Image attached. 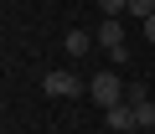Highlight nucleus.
Segmentation results:
<instances>
[{"mask_svg":"<svg viewBox=\"0 0 155 134\" xmlns=\"http://www.w3.org/2000/svg\"><path fill=\"white\" fill-rule=\"evenodd\" d=\"M134 119H140V129H155V103H150V98L134 103Z\"/></svg>","mask_w":155,"mask_h":134,"instance_id":"423d86ee","label":"nucleus"},{"mask_svg":"<svg viewBox=\"0 0 155 134\" xmlns=\"http://www.w3.org/2000/svg\"><path fill=\"white\" fill-rule=\"evenodd\" d=\"M124 93H129V103H145V98H150V93H145V83H140V78H134V83H129V88H124Z\"/></svg>","mask_w":155,"mask_h":134,"instance_id":"1a4fd4ad","label":"nucleus"},{"mask_svg":"<svg viewBox=\"0 0 155 134\" xmlns=\"http://www.w3.org/2000/svg\"><path fill=\"white\" fill-rule=\"evenodd\" d=\"M129 16H134V21H150V16H155V0H129Z\"/></svg>","mask_w":155,"mask_h":134,"instance_id":"6e6552de","label":"nucleus"},{"mask_svg":"<svg viewBox=\"0 0 155 134\" xmlns=\"http://www.w3.org/2000/svg\"><path fill=\"white\" fill-rule=\"evenodd\" d=\"M88 93H93V103H98V108H114V103L124 98V83H119V72H93Z\"/></svg>","mask_w":155,"mask_h":134,"instance_id":"f257e3e1","label":"nucleus"},{"mask_svg":"<svg viewBox=\"0 0 155 134\" xmlns=\"http://www.w3.org/2000/svg\"><path fill=\"white\" fill-rule=\"evenodd\" d=\"M98 11H104V21H119V11H129V0H98Z\"/></svg>","mask_w":155,"mask_h":134,"instance_id":"0eeeda50","label":"nucleus"},{"mask_svg":"<svg viewBox=\"0 0 155 134\" xmlns=\"http://www.w3.org/2000/svg\"><path fill=\"white\" fill-rule=\"evenodd\" d=\"M140 26H145V36H150V41H155V16H150V21H140Z\"/></svg>","mask_w":155,"mask_h":134,"instance_id":"9d476101","label":"nucleus"},{"mask_svg":"<svg viewBox=\"0 0 155 134\" xmlns=\"http://www.w3.org/2000/svg\"><path fill=\"white\" fill-rule=\"evenodd\" d=\"M52 98H78V93H83V78H78L72 72V67H52V72H47V83H41Z\"/></svg>","mask_w":155,"mask_h":134,"instance_id":"f03ea898","label":"nucleus"},{"mask_svg":"<svg viewBox=\"0 0 155 134\" xmlns=\"http://www.w3.org/2000/svg\"><path fill=\"white\" fill-rule=\"evenodd\" d=\"M93 41H98V36H88V31H67V36H62V52L78 62V57H88V46H93Z\"/></svg>","mask_w":155,"mask_h":134,"instance_id":"20e7f679","label":"nucleus"},{"mask_svg":"<svg viewBox=\"0 0 155 134\" xmlns=\"http://www.w3.org/2000/svg\"><path fill=\"white\" fill-rule=\"evenodd\" d=\"M104 119H109V129H114V134H134V129H140L134 103H129V108H124V103H114V108H104Z\"/></svg>","mask_w":155,"mask_h":134,"instance_id":"7ed1b4c3","label":"nucleus"},{"mask_svg":"<svg viewBox=\"0 0 155 134\" xmlns=\"http://www.w3.org/2000/svg\"><path fill=\"white\" fill-rule=\"evenodd\" d=\"M93 36H98V46H104V52H114V46H124V21H104Z\"/></svg>","mask_w":155,"mask_h":134,"instance_id":"39448f33","label":"nucleus"}]
</instances>
